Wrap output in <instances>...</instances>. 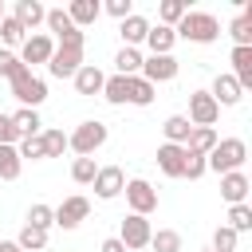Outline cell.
I'll list each match as a JSON object with an SVG mask.
<instances>
[{
	"instance_id": "obj_1",
	"label": "cell",
	"mask_w": 252,
	"mask_h": 252,
	"mask_svg": "<svg viewBox=\"0 0 252 252\" xmlns=\"http://www.w3.org/2000/svg\"><path fill=\"white\" fill-rule=\"evenodd\" d=\"M244 158H248V146L240 142V138H220L209 154H205V169H213V173H236L240 165H244Z\"/></svg>"
},
{
	"instance_id": "obj_2",
	"label": "cell",
	"mask_w": 252,
	"mask_h": 252,
	"mask_svg": "<svg viewBox=\"0 0 252 252\" xmlns=\"http://www.w3.org/2000/svg\"><path fill=\"white\" fill-rule=\"evenodd\" d=\"M173 35H185V39H193V43H213V39L220 35V24H217L209 12H185V16L177 20Z\"/></svg>"
},
{
	"instance_id": "obj_3",
	"label": "cell",
	"mask_w": 252,
	"mask_h": 252,
	"mask_svg": "<svg viewBox=\"0 0 252 252\" xmlns=\"http://www.w3.org/2000/svg\"><path fill=\"white\" fill-rule=\"evenodd\" d=\"M102 142H106V126H102L98 118L79 122V126H75V134H67V150H75L79 158H91Z\"/></svg>"
},
{
	"instance_id": "obj_4",
	"label": "cell",
	"mask_w": 252,
	"mask_h": 252,
	"mask_svg": "<svg viewBox=\"0 0 252 252\" xmlns=\"http://www.w3.org/2000/svg\"><path fill=\"white\" fill-rule=\"evenodd\" d=\"M8 83H12V94H16L24 106H32V110L47 98V83H43L39 75H32V67H24V71H20L16 79H8Z\"/></svg>"
},
{
	"instance_id": "obj_5",
	"label": "cell",
	"mask_w": 252,
	"mask_h": 252,
	"mask_svg": "<svg viewBox=\"0 0 252 252\" xmlns=\"http://www.w3.org/2000/svg\"><path fill=\"white\" fill-rule=\"evenodd\" d=\"M122 193H126V201H130V213H138V217H146V213L158 209V189H154L150 181H142V177H130V181L122 185Z\"/></svg>"
},
{
	"instance_id": "obj_6",
	"label": "cell",
	"mask_w": 252,
	"mask_h": 252,
	"mask_svg": "<svg viewBox=\"0 0 252 252\" xmlns=\"http://www.w3.org/2000/svg\"><path fill=\"white\" fill-rule=\"evenodd\" d=\"M83 67V47H71V43H59L47 59V71L55 79H75V71Z\"/></svg>"
},
{
	"instance_id": "obj_7",
	"label": "cell",
	"mask_w": 252,
	"mask_h": 252,
	"mask_svg": "<svg viewBox=\"0 0 252 252\" xmlns=\"http://www.w3.org/2000/svg\"><path fill=\"white\" fill-rule=\"evenodd\" d=\"M217 114H220V106L213 102L209 91H193L189 94V126H213Z\"/></svg>"
},
{
	"instance_id": "obj_8",
	"label": "cell",
	"mask_w": 252,
	"mask_h": 252,
	"mask_svg": "<svg viewBox=\"0 0 252 252\" xmlns=\"http://www.w3.org/2000/svg\"><path fill=\"white\" fill-rule=\"evenodd\" d=\"M87 213H91V201H87L83 193H75V197H67V201L55 209V224H59V228H79V224L87 220Z\"/></svg>"
},
{
	"instance_id": "obj_9",
	"label": "cell",
	"mask_w": 252,
	"mask_h": 252,
	"mask_svg": "<svg viewBox=\"0 0 252 252\" xmlns=\"http://www.w3.org/2000/svg\"><path fill=\"white\" fill-rule=\"evenodd\" d=\"M150 236H154V228H150V220H146V217L130 213V217L122 220V232H118L122 248H146V244H150Z\"/></svg>"
},
{
	"instance_id": "obj_10",
	"label": "cell",
	"mask_w": 252,
	"mask_h": 252,
	"mask_svg": "<svg viewBox=\"0 0 252 252\" xmlns=\"http://www.w3.org/2000/svg\"><path fill=\"white\" fill-rule=\"evenodd\" d=\"M51 51H55V43H51V35H47V32L24 35V47H20V63H24V67H28V63H47V59H51Z\"/></svg>"
},
{
	"instance_id": "obj_11",
	"label": "cell",
	"mask_w": 252,
	"mask_h": 252,
	"mask_svg": "<svg viewBox=\"0 0 252 252\" xmlns=\"http://www.w3.org/2000/svg\"><path fill=\"white\" fill-rule=\"evenodd\" d=\"M43 20H47V28H51V32L59 35V43H71V47H83V32H79V28L71 24V16H67L63 8H51V12L43 16Z\"/></svg>"
},
{
	"instance_id": "obj_12",
	"label": "cell",
	"mask_w": 252,
	"mask_h": 252,
	"mask_svg": "<svg viewBox=\"0 0 252 252\" xmlns=\"http://www.w3.org/2000/svg\"><path fill=\"white\" fill-rule=\"evenodd\" d=\"M138 75L146 83H169L177 75V59L173 55H150V59H142V71Z\"/></svg>"
},
{
	"instance_id": "obj_13",
	"label": "cell",
	"mask_w": 252,
	"mask_h": 252,
	"mask_svg": "<svg viewBox=\"0 0 252 252\" xmlns=\"http://www.w3.org/2000/svg\"><path fill=\"white\" fill-rule=\"evenodd\" d=\"M91 185H94V193H98L102 201H114V197L122 193L126 177H122V169H118V165H102V169L94 173V181H91Z\"/></svg>"
},
{
	"instance_id": "obj_14",
	"label": "cell",
	"mask_w": 252,
	"mask_h": 252,
	"mask_svg": "<svg viewBox=\"0 0 252 252\" xmlns=\"http://www.w3.org/2000/svg\"><path fill=\"white\" fill-rule=\"evenodd\" d=\"M158 169H161L165 177H181V169H185V146L161 142V146H158Z\"/></svg>"
},
{
	"instance_id": "obj_15",
	"label": "cell",
	"mask_w": 252,
	"mask_h": 252,
	"mask_svg": "<svg viewBox=\"0 0 252 252\" xmlns=\"http://www.w3.org/2000/svg\"><path fill=\"white\" fill-rule=\"evenodd\" d=\"M240 91H244V87H240L232 75H217L209 94H213V102H217V106H236V102H240Z\"/></svg>"
},
{
	"instance_id": "obj_16",
	"label": "cell",
	"mask_w": 252,
	"mask_h": 252,
	"mask_svg": "<svg viewBox=\"0 0 252 252\" xmlns=\"http://www.w3.org/2000/svg\"><path fill=\"white\" fill-rule=\"evenodd\" d=\"M146 32H150V20H146V16H138V12H130V16L122 20V28H118L122 47H138V43L146 39Z\"/></svg>"
},
{
	"instance_id": "obj_17",
	"label": "cell",
	"mask_w": 252,
	"mask_h": 252,
	"mask_svg": "<svg viewBox=\"0 0 252 252\" xmlns=\"http://www.w3.org/2000/svg\"><path fill=\"white\" fill-rule=\"evenodd\" d=\"M102 83H106V75H102L94 63H83V67L75 71V91H79V94H102Z\"/></svg>"
},
{
	"instance_id": "obj_18",
	"label": "cell",
	"mask_w": 252,
	"mask_h": 252,
	"mask_svg": "<svg viewBox=\"0 0 252 252\" xmlns=\"http://www.w3.org/2000/svg\"><path fill=\"white\" fill-rule=\"evenodd\" d=\"M248 189H252V185H248V177H244L240 169H236V173H224V177H220V197H224L228 205H244Z\"/></svg>"
},
{
	"instance_id": "obj_19",
	"label": "cell",
	"mask_w": 252,
	"mask_h": 252,
	"mask_svg": "<svg viewBox=\"0 0 252 252\" xmlns=\"http://www.w3.org/2000/svg\"><path fill=\"white\" fill-rule=\"evenodd\" d=\"M232 79L240 87H252V47H232Z\"/></svg>"
},
{
	"instance_id": "obj_20",
	"label": "cell",
	"mask_w": 252,
	"mask_h": 252,
	"mask_svg": "<svg viewBox=\"0 0 252 252\" xmlns=\"http://www.w3.org/2000/svg\"><path fill=\"white\" fill-rule=\"evenodd\" d=\"M126 102L150 106V102H154V83H146L142 75H130V79H126Z\"/></svg>"
},
{
	"instance_id": "obj_21",
	"label": "cell",
	"mask_w": 252,
	"mask_h": 252,
	"mask_svg": "<svg viewBox=\"0 0 252 252\" xmlns=\"http://www.w3.org/2000/svg\"><path fill=\"white\" fill-rule=\"evenodd\" d=\"M189 130H193V126H189V118H185V114H169V118L161 122V134H165V142H169V146H185Z\"/></svg>"
},
{
	"instance_id": "obj_22",
	"label": "cell",
	"mask_w": 252,
	"mask_h": 252,
	"mask_svg": "<svg viewBox=\"0 0 252 252\" xmlns=\"http://www.w3.org/2000/svg\"><path fill=\"white\" fill-rule=\"evenodd\" d=\"M217 142H220V138H217V130H213V126H193V130H189V138H185V150H193V154H209Z\"/></svg>"
},
{
	"instance_id": "obj_23",
	"label": "cell",
	"mask_w": 252,
	"mask_h": 252,
	"mask_svg": "<svg viewBox=\"0 0 252 252\" xmlns=\"http://www.w3.org/2000/svg\"><path fill=\"white\" fill-rule=\"evenodd\" d=\"M12 16H16V20L24 24V32H28V28L43 24V16H47V12H43V4H39V0H16V12H12Z\"/></svg>"
},
{
	"instance_id": "obj_24",
	"label": "cell",
	"mask_w": 252,
	"mask_h": 252,
	"mask_svg": "<svg viewBox=\"0 0 252 252\" xmlns=\"http://www.w3.org/2000/svg\"><path fill=\"white\" fill-rule=\"evenodd\" d=\"M173 39H177V35H173V28H161V24L146 32V43H150V55H169V51H173Z\"/></svg>"
},
{
	"instance_id": "obj_25",
	"label": "cell",
	"mask_w": 252,
	"mask_h": 252,
	"mask_svg": "<svg viewBox=\"0 0 252 252\" xmlns=\"http://www.w3.org/2000/svg\"><path fill=\"white\" fill-rule=\"evenodd\" d=\"M12 126H16V134H20V138H35L43 122H39V110L24 106V110H16V114H12Z\"/></svg>"
},
{
	"instance_id": "obj_26",
	"label": "cell",
	"mask_w": 252,
	"mask_h": 252,
	"mask_svg": "<svg viewBox=\"0 0 252 252\" xmlns=\"http://www.w3.org/2000/svg\"><path fill=\"white\" fill-rule=\"evenodd\" d=\"M228 35L236 39V47H252V8H244V12L228 24Z\"/></svg>"
},
{
	"instance_id": "obj_27",
	"label": "cell",
	"mask_w": 252,
	"mask_h": 252,
	"mask_svg": "<svg viewBox=\"0 0 252 252\" xmlns=\"http://www.w3.org/2000/svg\"><path fill=\"white\" fill-rule=\"evenodd\" d=\"M98 12H102V8H98L94 0H71V8H67V16H71L75 28H79V24H94Z\"/></svg>"
},
{
	"instance_id": "obj_28",
	"label": "cell",
	"mask_w": 252,
	"mask_h": 252,
	"mask_svg": "<svg viewBox=\"0 0 252 252\" xmlns=\"http://www.w3.org/2000/svg\"><path fill=\"white\" fill-rule=\"evenodd\" d=\"M114 67H118V75H122V79L138 75V71H142V51H138V47H122V51L114 55Z\"/></svg>"
},
{
	"instance_id": "obj_29",
	"label": "cell",
	"mask_w": 252,
	"mask_h": 252,
	"mask_svg": "<svg viewBox=\"0 0 252 252\" xmlns=\"http://www.w3.org/2000/svg\"><path fill=\"white\" fill-rule=\"evenodd\" d=\"M16 244H20V252H43V244H47V232H43V228H32V224H24V228H20V236H16Z\"/></svg>"
},
{
	"instance_id": "obj_30",
	"label": "cell",
	"mask_w": 252,
	"mask_h": 252,
	"mask_svg": "<svg viewBox=\"0 0 252 252\" xmlns=\"http://www.w3.org/2000/svg\"><path fill=\"white\" fill-rule=\"evenodd\" d=\"M150 248L154 252H181V232L177 228H158L150 236Z\"/></svg>"
},
{
	"instance_id": "obj_31",
	"label": "cell",
	"mask_w": 252,
	"mask_h": 252,
	"mask_svg": "<svg viewBox=\"0 0 252 252\" xmlns=\"http://www.w3.org/2000/svg\"><path fill=\"white\" fill-rule=\"evenodd\" d=\"M20 169H24V161H20L16 146H0V177H4V181H16Z\"/></svg>"
},
{
	"instance_id": "obj_32",
	"label": "cell",
	"mask_w": 252,
	"mask_h": 252,
	"mask_svg": "<svg viewBox=\"0 0 252 252\" xmlns=\"http://www.w3.org/2000/svg\"><path fill=\"white\" fill-rule=\"evenodd\" d=\"M94 173H98L94 158H75V161H71V181H79V185H91V181H94Z\"/></svg>"
},
{
	"instance_id": "obj_33",
	"label": "cell",
	"mask_w": 252,
	"mask_h": 252,
	"mask_svg": "<svg viewBox=\"0 0 252 252\" xmlns=\"http://www.w3.org/2000/svg\"><path fill=\"white\" fill-rule=\"evenodd\" d=\"M24 224H32V228H43V232H47V228L55 224V209H51V205H32Z\"/></svg>"
},
{
	"instance_id": "obj_34",
	"label": "cell",
	"mask_w": 252,
	"mask_h": 252,
	"mask_svg": "<svg viewBox=\"0 0 252 252\" xmlns=\"http://www.w3.org/2000/svg\"><path fill=\"white\" fill-rule=\"evenodd\" d=\"M228 228L240 236V232H248L252 228V209L248 205H228Z\"/></svg>"
},
{
	"instance_id": "obj_35",
	"label": "cell",
	"mask_w": 252,
	"mask_h": 252,
	"mask_svg": "<svg viewBox=\"0 0 252 252\" xmlns=\"http://www.w3.org/2000/svg\"><path fill=\"white\" fill-rule=\"evenodd\" d=\"M189 8H185V0H161V8H158V16H161V28H173L181 16H185Z\"/></svg>"
},
{
	"instance_id": "obj_36",
	"label": "cell",
	"mask_w": 252,
	"mask_h": 252,
	"mask_svg": "<svg viewBox=\"0 0 252 252\" xmlns=\"http://www.w3.org/2000/svg\"><path fill=\"white\" fill-rule=\"evenodd\" d=\"M102 98L114 102V106H122V102H126V79H122V75H110V79L102 83Z\"/></svg>"
},
{
	"instance_id": "obj_37",
	"label": "cell",
	"mask_w": 252,
	"mask_h": 252,
	"mask_svg": "<svg viewBox=\"0 0 252 252\" xmlns=\"http://www.w3.org/2000/svg\"><path fill=\"white\" fill-rule=\"evenodd\" d=\"M39 142H43V154H47V158H59V154L67 150V134H63V130H43Z\"/></svg>"
},
{
	"instance_id": "obj_38",
	"label": "cell",
	"mask_w": 252,
	"mask_h": 252,
	"mask_svg": "<svg viewBox=\"0 0 252 252\" xmlns=\"http://www.w3.org/2000/svg\"><path fill=\"white\" fill-rule=\"evenodd\" d=\"M0 39H4V43H24V24H20L16 16H4V20H0Z\"/></svg>"
},
{
	"instance_id": "obj_39",
	"label": "cell",
	"mask_w": 252,
	"mask_h": 252,
	"mask_svg": "<svg viewBox=\"0 0 252 252\" xmlns=\"http://www.w3.org/2000/svg\"><path fill=\"white\" fill-rule=\"evenodd\" d=\"M16 154H20V161H24V158H32V161H39V158H47V154H43V142H39V134H35V138H20V146H16Z\"/></svg>"
},
{
	"instance_id": "obj_40",
	"label": "cell",
	"mask_w": 252,
	"mask_h": 252,
	"mask_svg": "<svg viewBox=\"0 0 252 252\" xmlns=\"http://www.w3.org/2000/svg\"><path fill=\"white\" fill-rule=\"evenodd\" d=\"M213 252H236V232H232L228 224H220V228L213 232Z\"/></svg>"
},
{
	"instance_id": "obj_41",
	"label": "cell",
	"mask_w": 252,
	"mask_h": 252,
	"mask_svg": "<svg viewBox=\"0 0 252 252\" xmlns=\"http://www.w3.org/2000/svg\"><path fill=\"white\" fill-rule=\"evenodd\" d=\"M201 173H205V154H193V150H185V169H181V177L197 181Z\"/></svg>"
},
{
	"instance_id": "obj_42",
	"label": "cell",
	"mask_w": 252,
	"mask_h": 252,
	"mask_svg": "<svg viewBox=\"0 0 252 252\" xmlns=\"http://www.w3.org/2000/svg\"><path fill=\"white\" fill-rule=\"evenodd\" d=\"M20 71H24L20 55H12V51H4V47H0V79H16Z\"/></svg>"
},
{
	"instance_id": "obj_43",
	"label": "cell",
	"mask_w": 252,
	"mask_h": 252,
	"mask_svg": "<svg viewBox=\"0 0 252 252\" xmlns=\"http://www.w3.org/2000/svg\"><path fill=\"white\" fill-rule=\"evenodd\" d=\"M16 142H20V134L12 126V114H0V146H16Z\"/></svg>"
},
{
	"instance_id": "obj_44",
	"label": "cell",
	"mask_w": 252,
	"mask_h": 252,
	"mask_svg": "<svg viewBox=\"0 0 252 252\" xmlns=\"http://www.w3.org/2000/svg\"><path fill=\"white\" fill-rule=\"evenodd\" d=\"M106 12H110V16H118V20H126V16H130V0H110V4H106Z\"/></svg>"
},
{
	"instance_id": "obj_45",
	"label": "cell",
	"mask_w": 252,
	"mask_h": 252,
	"mask_svg": "<svg viewBox=\"0 0 252 252\" xmlns=\"http://www.w3.org/2000/svg\"><path fill=\"white\" fill-rule=\"evenodd\" d=\"M98 252H126V248H122V240H118V236H110V240H102V248H98Z\"/></svg>"
},
{
	"instance_id": "obj_46",
	"label": "cell",
	"mask_w": 252,
	"mask_h": 252,
	"mask_svg": "<svg viewBox=\"0 0 252 252\" xmlns=\"http://www.w3.org/2000/svg\"><path fill=\"white\" fill-rule=\"evenodd\" d=\"M0 252H20V244L16 240H0Z\"/></svg>"
},
{
	"instance_id": "obj_47",
	"label": "cell",
	"mask_w": 252,
	"mask_h": 252,
	"mask_svg": "<svg viewBox=\"0 0 252 252\" xmlns=\"http://www.w3.org/2000/svg\"><path fill=\"white\" fill-rule=\"evenodd\" d=\"M4 16H8V12H4V4H0V20H4Z\"/></svg>"
}]
</instances>
